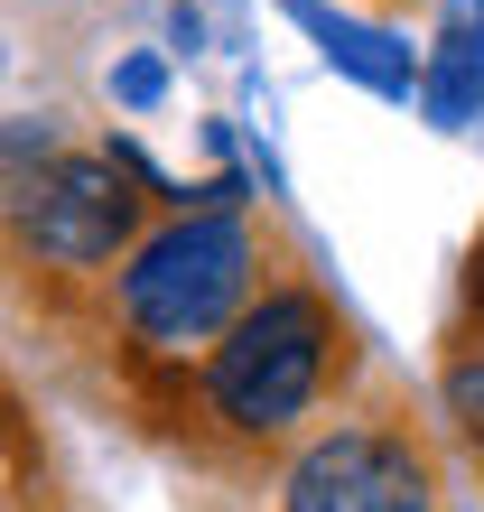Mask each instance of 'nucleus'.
<instances>
[{
	"label": "nucleus",
	"mask_w": 484,
	"mask_h": 512,
	"mask_svg": "<svg viewBox=\"0 0 484 512\" xmlns=\"http://www.w3.org/2000/svg\"><path fill=\"white\" fill-rule=\"evenodd\" d=\"M270 289V243L252 215H205L177 205L168 224H149L131 261L103 280L94 326L112 336L121 382H159V373H196L224 345V326Z\"/></svg>",
	"instance_id": "obj_2"
},
{
	"label": "nucleus",
	"mask_w": 484,
	"mask_h": 512,
	"mask_svg": "<svg viewBox=\"0 0 484 512\" xmlns=\"http://www.w3.org/2000/svg\"><path fill=\"white\" fill-rule=\"evenodd\" d=\"M0 512H47V438L10 382H0Z\"/></svg>",
	"instance_id": "obj_6"
},
{
	"label": "nucleus",
	"mask_w": 484,
	"mask_h": 512,
	"mask_svg": "<svg viewBox=\"0 0 484 512\" xmlns=\"http://www.w3.org/2000/svg\"><path fill=\"white\" fill-rule=\"evenodd\" d=\"M261 512H457V475H447V438L410 391H354L326 410L308 438L270 466Z\"/></svg>",
	"instance_id": "obj_3"
},
{
	"label": "nucleus",
	"mask_w": 484,
	"mask_h": 512,
	"mask_svg": "<svg viewBox=\"0 0 484 512\" xmlns=\"http://www.w3.org/2000/svg\"><path fill=\"white\" fill-rule=\"evenodd\" d=\"M121 103H159V66H149V56H140V66H121Z\"/></svg>",
	"instance_id": "obj_9"
},
{
	"label": "nucleus",
	"mask_w": 484,
	"mask_h": 512,
	"mask_svg": "<svg viewBox=\"0 0 484 512\" xmlns=\"http://www.w3.org/2000/svg\"><path fill=\"white\" fill-rule=\"evenodd\" d=\"M121 391L196 466H280L326 410L363 391V326L308 270H270V289L224 326V345L196 373L121 382Z\"/></svg>",
	"instance_id": "obj_1"
},
{
	"label": "nucleus",
	"mask_w": 484,
	"mask_h": 512,
	"mask_svg": "<svg viewBox=\"0 0 484 512\" xmlns=\"http://www.w3.org/2000/svg\"><path fill=\"white\" fill-rule=\"evenodd\" d=\"M438 401H447V429H457L466 466H475V485H484V364H475V354H447Z\"/></svg>",
	"instance_id": "obj_7"
},
{
	"label": "nucleus",
	"mask_w": 484,
	"mask_h": 512,
	"mask_svg": "<svg viewBox=\"0 0 484 512\" xmlns=\"http://www.w3.org/2000/svg\"><path fill=\"white\" fill-rule=\"evenodd\" d=\"M419 112L438 131H466L484 112V0H438V38L419 56Z\"/></svg>",
	"instance_id": "obj_4"
},
{
	"label": "nucleus",
	"mask_w": 484,
	"mask_h": 512,
	"mask_svg": "<svg viewBox=\"0 0 484 512\" xmlns=\"http://www.w3.org/2000/svg\"><path fill=\"white\" fill-rule=\"evenodd\" d=\"M457 354H475V364H484V243H475L466 289H457Z\"/></svg>",
	"instance_id": "obj_8"
},
{
	"label": "nucleus",
	"mask_w": 484,
	"mask_h": 512,
	"mask_svg": "<svg viewBox=\"0 0 484 512\" xmlns=\"http://www.w3.org/2000/svg\"><path fill=\"white\" fill-rule=\"evenodd\" d=\"M289 19L308 28V38L326 47V66H345L363 94H382V103H410V94H419V56H410L401 28L345 19V10H326V0H289Z\"/></svg>",
	"instance_id": "obj_5"
}]
</instances>
